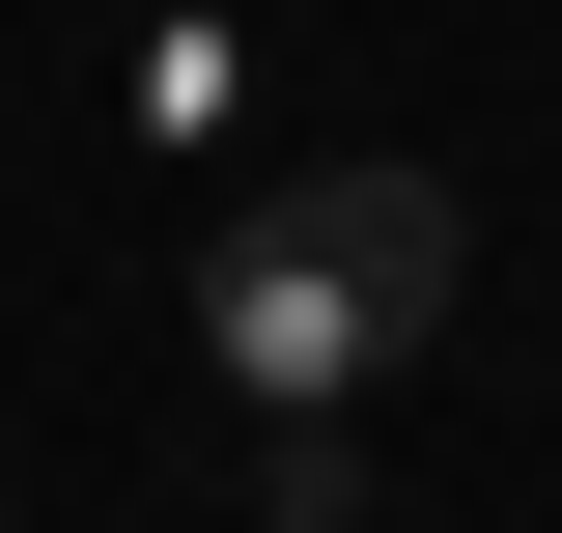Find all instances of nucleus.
<instances>
[{
	"mask_svg": "<svg viewBox=\"0 0 562 533\" xmlns=\"http://www.w3.org/2000/svg\"><path fill=\"white\" fill-rule=\"evenodd\" d=\"M450 253H479V225H450V169H394V140H366V169H281L198 253V365L254 421H338V394H394L422 337H450Z\"/></svg>",
	"mask_w": 562,
	"mask_h": 533,
	"instance_id": "f257e3e1",
	"label": "nucleus"
},
{
	"mask_svg": "<svg viewBox=\"0 0 562 533\" xmlns=\"http://www.w3.org/2000/svg\"><path fill=\"white\" fill-rule=\"evenodd\" d=\"M254 533H366V421H254Z\"/></svg>",
	"mask_w": 562,
	"mask_h": 533,
	"instance_id": "f03ea898",
	"label": "nucleus"
}]
</instances>
